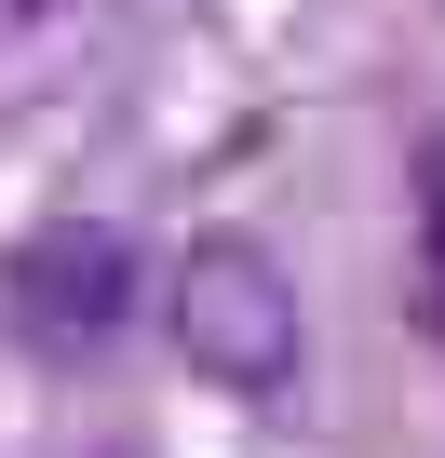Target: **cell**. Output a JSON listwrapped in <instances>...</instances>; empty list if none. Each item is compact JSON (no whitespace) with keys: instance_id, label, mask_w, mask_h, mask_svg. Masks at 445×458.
Returning <instances> with one entry per match:
<instances>
[{"instance_id":"3957f363","label":"cell","mask_w":445,"mask_h":458,"mask_svg":"<svg viewBox=\"0 0 445 458\" xmlns=\"http://www.w3.org/2000/svg\"><path fill=\"white\" fill-rule=\"evenodd\" d=\"M418 324L445 337V135L418 148Z\"/></svg>"},{"instance_id":"7a4b0ae2","label":"cell","mask_w":445,"mask_h":458,"mask_svg":"<svg viewBox=\"0 0 445 458\" xmlns=\"http://www.w3.org/2000/svg\"><path fill=\"white\" fill-rule=\"evenodd\" d=\"M0 310L28 351H108L135 324V243L122 229H28L0 257Z\"/></svg>"},{"instance_id":"277c9868","label":"cell","mask_w":445,"mask_h":458,"mask_svg":"<svg viewBox=\"0 0 445 458\" xmlns=\"http://www.w3.org/2000/svg\"><path fill=\"white\" fill-rule=\"evenodd\" d=\"M55 14H68V0H0V55H14L28 28H55Z\"/></svg>"},{"instance_id":"6da1fadb","label":"cell","mask_w":445,"mask_h":458,"mask_svg":"<svg viewBox=\"0 0 445 458\" xmlns=\"http://www.w3.org/2000/svg\"><path fill=\"white\" fill-rule=\"evenodd\" d=\"M162 324L189 351V377H216L230 404H284L297 364H311V324H297V284L270 243H244V229H202V243L162 270Z\"/></svg>"}]
</instances>
